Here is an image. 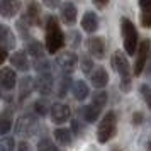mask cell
I'll use <instances>...</instances> for the list:
<instances>
[{
  "label": "cell",
  "mask_w": 151,
  "mask_h": 151,
  "mask_svg": "<svg viewBox=\"0 0 151 151\" xmlns=\"http://www.w3.org/2000/svg\"><path fill=\"white\" fill-rule=\"evenodd\" d=\"M105 104H107V93H105V92L99 90V92H95V93L92 95V105H95V107H99V109H102Z\"/></svg>",
  "instance_id": "cell-27"
},
{
  "label": "cell",
  "mask_w": 151,
  "mask_h": 151,
  "mask_svg": "<svg viewBox=\"0 0 151 151\" xmlns=\"http://www.w3.org/2000/svg\"><path fill=\"white\" fill-rule=\"evenodd\" d=\"M10 63H12L14 68L21 70V71H27L29 70V60L24 51H15L14 55L10 56Z\"/></svg>",
  "instance_id": "cell-19"
},
{
  "label": "cell",
  "mask_w": 151,
  "mask_h": 151,
  "mask_svg": "<svg viewBox=\"0 0 151 151\" xmlns=\"http://www.w3.org/2000/svg\"><path fill=\"white\" fill-rule=\"evenodd\" d=\"M92 68H93V61L90 58H87V56H83L82 58V71L85 75H90L92 73Z\"/></svg>",
  "instance_id": "cell-33"
},
{
  "label": "cell",
  "mask_w": 151,
  "mask_h": 151,
  "mask_svg": "<svg viewBox=\"0 0 151 151\" xmlns=\"http://www.w3.org/2000/svg\"><path fill=\"white\" fill-rule=\"evenodd\" d=\"M121 34H122V39H124V49L127 55H136L137 51V31H136V26L127 19V17H122L121 19Z\"/></svg>",
  "instance_id": "cell-2"
},
{
  "label": "cell",
  "mask_w": 151,
  "mask_h": 151,
  "mask_svg": "<svg viewBox=\"0 0 151 151\" xmlns=\"http://www.w3.org/2000/svg\"><path fill=\"white\" fill-rule=\"evenodd\" d=\"M21 10V2L19 0H0V15L10 19Z\"/></svg>",
  "instance_id": "cell-11"
},
{
  "label": "cell",
  "mask_w": 151,
  "mask_h": 151,
  "mask_svg": "<svg viewBox=\"0 0 151 151\" xmlns=\"http://www.w3.org/2000/svg\"><path fill=\"white\" fill-rule=\"evenodd\" d=\"M68 41H70V44L73 46V48H76L78 44H80V41H82V37H80V34L76 32V31H71L68 34Z\"/></svg>",
  "instance_id": "cell-34"
},
{
  "label": "cell",
  "mask_w": 151,
  "mask_h": 151,
  "mask_svg": "<svg viewBox=\"0 0 151 151\" xmlns=\"http://www.w3.org/2000/svg\"><path fill=\"white\" fill-rule=\"evenodd\" d=\"M112 151H121V150H119V148H114V150H112Z\"/></svg>",
  "instance_id": "cell-41"
},
{
  "label": "cell",
  "mask_w": 151,
  "mask_h": 151,
  "mask_svg": "<svg viewBox=\"0 0 151 151\" xmlns=\"http://www.w3.org/2000/svg\"><path fill=\"white\" fill-rule=\"evenodd\" d=\"M107 2H109V0H93V4H95V5H97L99 9L105 7V5H107Z\"/></svg>",
  "instance_id": "cell-38"
},
{
  "label": "cell",
  "mask_w": 151,
  "mask_h": 151,
  "mask_svg": "<svg viewBox=\"0 0 151 151\" xmlns=\"http://www.w3.org/2000/svg\"><path fill=\"white\" fill-rule=\"evenodd\" d=\"M36 90L41 93V95H49L53 92V87H55V82H53V75L51 73H39L37 80L34 82Z\"/></svg>",
  "instance_id": "cell-9"
},
{
  "label": "cell",
  "mask_w": 151,
  "mask_h": 151,
  "mask_svg": "<svg viewBox=\"0 0 151 151\" xmlns=\"http://www.w3.org/2000/svg\"><path fill=\"white\" fill-rule=\"evenodd\" d=\"M112 65L116 71L121 76V90L122 92H129L131 90V68L127 58L122 55V51H116L112 56Z\"/></svg>",
  "instance_id": "cell-3"
},
{
  "label": "cell",
  "mask_w": 151,
  "mask_h": 151,
  "mask_svg": "<svg viewBox=\"0 0 151 151\" xmlns=\"http://www.w3.org/2000/svg\"><path fill=\"white\" fill-rule=\"evenodd\" d=\"M39 15H41V7L37 5V2L34 0H29L27 4V10H26V14H24V21L31 24V26H36V24H39Z\"/></svg>",
  "instance_id": "cell-13"
},
{
  "label": "cell",
  "mask_w": 151,
  "mask_h": 151,
  "mask_svg": "<svg viewBox=\"0 0 151 151\" xmlns=\"http://www.w3.org/2000/svg\"><path fill=\"white\" fill-rule=\"evenodd\" d=\"M65 44V34L58 24V19L55 15H49L46 19V49L48 53L55 55Z\"/></svg>",
  "instance_id": "cell-1"
},
{
  "label": "cell",
  "mask_w": 151,
  "mask_h": 151,
  "mask_svg": "<svg viewBox=\"0 0 151 151\" xmlns=\"http://www.w3.org/2000/svg\"><path fill=\"white\" fill-rule=\"evenodd\" d=\"M143 119H144V116L141 114V112H136V114L132 116V121H134V124H141V122H143Z\"/></svg>",
  "instance_id": "cell-36"
},
{
  "label": "cell",
  "mask_w": 151,
  "mask_h": 151,
  "mask_svg": "<svg viewBox=\"0 0 151 151\" xmlns=\"http://www.w3.org/2000/svg\"><path fill=\"white\" fill-rule=\"evenodd\" d=\"M37 151H56V146L51 143V139L44 137L37 143Z\"/></svg>",
  "instance_id": "cell-28"
},
{
  "label": "cell",
  "mask_w": 151,
  "mask_h": 151,
  "mask_svg": "<svg viewBox=\"0 0 151 151\" xmlns=\"http://www.w3.org/2000/svg\"><path fill=\"white\" fill-rule=\"evenodd\" d=\"M117 132V116L116 112H109L105 114L104 119L100 121L99 127H97V139L99 143H109Z\"/></svg>",
  "instance_id": "cell-4"
},
{
  "label": "cell",
  "mask_w": 151,
  "mask_h": 151,
  "mask_svg": "<svg viewBox=\"0 0 151 151\" xmlns=\"http://www.w3.org/2000/svg\"><path fill=\"white\" fill-rule=\"evenodd\" d=\"M17 83V75L12 68H2L0 70V87L4 90H12Z\"/></svg>",
  "instance_id": "cell-12"
},
{
  "label": "cell",
  "mask_w": 151,
  "mask_h": 151,
  "mask_svg": "<svg viewBox=\"0 0 151 151\" xmlns=\"http://www.w3.org/2000/svg\"><path fill=\"white\" fill-rule=\"evenodd\" d=\"M15 148V141L12 137H4L0 141V151H14Z\"/></svg>",
  "instance_id": "cell-30"
},
{
  "label": "cell",
  "mask_w": 151,
  "mask_h": 151,
  "mask_svg": "<svg viewBox=\"0 0 151 151\" xmlns=\"http://www.w3.org/2000/svg\"><path fill=\"white\" fill-rule=\"evenodd\" d=\"M32 88H34V80L31 76H24L21 80V97L22 99L29 97V93L32 92Z\"/></svg>",
  "instance_id": "cell-24"
},
{
  "label": "cell",
  "mask_w": 151,
  "mask_h": 151,
  "mask_svg": "<svg viewBox=\"0 0 151 151\" xmlns=\"http://www.w3.org/2000/svg\"><path fill=\"white\" fill-rule=\"evenodd\" d=\"M82 27L85 32H90V34L99 29V17H97L95 12H92V10L85 12V15L82 19Z\"/></svg>",
  "instance_id": "cell-16"
},
{
  "label": "cell",
  "mask_w": 151,
  "mask_h": 151,
  "mask_svg": "<svg viewBox=\"0 0 151 151\" xmlns=\"http://www.w3.org/2000/svg\"><path fill=\"white\" fill-rule=\"evenodd\" d=\"M36 70L39 71V73H51V70H49V63L41 58V60H36Z\"/></svg>",
  "instance_id": "cell-32"
},
{
  "label": "cell",
  "mask_w": 151,
  "mask_h": 151,
  "mask_svg": "<svg viewBox=\"0 0 151 151\" xmlns=\"http://www.w3.org/2000/svg\"><path fill=\"white\" fill-rule=\"evenodd\" d=\"M12 127V112L5 110L0 114V134H7Z\"/></svg>",
  "instance_id": "cell-23"
},
{
  "label": "cell",
  "mask_w": 151,
  "mask_h": 151,
  "mask_svg": "<svg viewBox=\"0 0 151 151\" xmlns=\"http://www.w3.org/2000/svg\"><path fill=\"white\" fill-rule=\"evenodd\" d=\"M27 53L31 56H34L36 60H41L42 58V46H41V42H37V41H31L27 44Z\"/></svg>",
  "instance_id": "cell-25"
},
{
  "label": "cell",
  "mask_w": 151,
  "mask_h": 151,
  "mask_svg": "<svg viewBox=\"0 0 151 151\" xmlns=\"http://www.w3.org/2000/svg\"><path fill=\"white\" fill-rule=\"evenodd\" d=\"M5 60H7V49H4L0 46V65L5 61Z\"/></svg>",
  "instance_id": "cell-37"
},
{
  "label": "cell",
  "mask_w": 151,
  "mask_h": 151,
  "mask_svg": "<svg viewBox=\"0 0 151 151\" xmlns=\"http://www.w3.org/2000/svg\"><path fill=\"white\" fill-rule=\"evenodd\" d=\"M34 109H36V114H39V116H46V114H48V109H51V107L48 105L46 100H37V102L34 104Z\"/></svg>",
  "instance_id": "cell-29"
},
{
  "label": "cell",
  "mask_w": 151,
  "mask_h": 151,
  "mask_svg": "<svg viewBox=\"0 0 151 151\" xmlns=\"http://www.w3.org/2000/svg\"><path fill=\"white\" fill-rule=\"evenodd\" d=\"M55 139L61 144V146H70V144H71V141H73V137H71V131L65 129V127L56 129L55 131Z\"/></svg>",
  "instance_id": "cell-22"
},
{
  "label": "cell",
  "mask_w": 151,
  "mask_h": 151,
  "mask_svg": "<svg viewBox=\"0 0 151 151\" xmlns=\"http://www.w3.org/2000/svg\"><path fill=\"white\" fill-rule=\"evenodd\" d=\"M139 9H141V15H139L141 26L151 27V0H139Z\"/></svg>",
  "instance_id": "cell-18"
},
{
  "label": "cell",
  "mask_w": 151,
  "mask_h": 151,
  "mask_svg": "<svg viewBox=\"0 0 151 151\" xmlns=\"http://www.w3.org/2000/svg\"><path fill=\"white\" fill-rule=\"evenodd\" d=\"M73 97L76 100H85L88 97V85L83 80H78L73 83Z\"/></svg>",
  "instance_id": "cell-21"
},
{
  "label": "cell",
  "mask_w": 151,
  "mask_h": 151,
  "mask_svg": "<svg viewBox=\"0 0 151 151\" xmlns=\"http://www.w3.org/2000/svg\"><path fill=\"white\" fill-rule=\"evenodd\" d=\"M0 46L4 49H14L15 48V37L12 34V31L7 27V26H4V24H0Z\"/></svg>",
  "instance_id": "cell-15"
},
{
  "label": "cell",
  "mask_w": 151,
  "mask_h": 151,
  "mask_svg": "<svg viewBox=\"0 0 151 151\" xmlns=\"http://www.w3.org/2000/svg\"><path fill=\"white\" fill-rule=\"evenodd\" d=\"M17 148H19L17 151H29V144L22 141V143H19V146H17Z\"/></svg>",
  "instance_id": "cell-39"
},
{
  "label": "cell",
  "mask_w": 151,
  "mask_h": 151,
  "mask_svg": "<svg viewBox=\"0 0 151 151\" xmlns=\"http://www.w3.org/2000/svg\"><path fill=\"white\" fill-rule=\"evenodd\" d=\"M61 19L65 24H68V26H71V24H75L76 21V7L71 4V2H65V4H61Z\"/></svg>",
  "instance_id": "cell-17"
},
{
  "label": "cell",
  "mask_w": 151,
  "mask_h": 151,
  "mask_svg": "<svg viewBox=\"0 0 151 151\" xmlns=\"http://www.w3.org/2000/svg\"><path fill=\"white\" fill-rule=\"evenodd\" d=\"M80 116L85 122H95L100 116V109L95 107V105H85V107L80 109Z\"/></svg>",
  "instance_id": "cell-20"
},
{
  "label": "cell",
  "mask_w": 151,
  "mask_h": 151,
  "mask_svg": "<svg viewBox=\"0 0 151 151\" xmlns=\"http://www.w3.org/2000/svg\"><path fill=\"white\" fill-rule=\"evenodd\" d=\"M70 85H71V78H70L68 75L61 76L60 85H58V90H56L58 97H65V95H66V93H68V90H70Z\"/></svg>",
  "instance_id": "cell-26"
},
{
  "label": "cell",
  "mask_w": 151,
  "mask_h": 151,
  "mask_svg": "<svg viewBox=\"0 0 151 151\" xmlns=\"http://www.w3.org/2000/svg\"><path fill=\"white\" fill-rule=\"evenodd\" d=\"M56 65H58V68L61 70L63 73H71L76 68V65H78V58H76L75 53L66 51V53H63V55H60L56 58Z\"/></svg>",
  "instance_id": "cell-7"
},
{
  "label": "cell",
  "mask_w": 151,
  "mask_h": 151,
  "mask_svg": "<svg viewBox=\"0 0 151 151\" xmlns=\"http://www.w3.org/2000/svg\"><path fill=\"white\" fill-rule=\"evenodd\" d=\"M42 2H44V5L49 7V9H55V7L60 5V0H42Z\"/></svg>",
  "instance_id": "cell-35"
},
{
  "label": "cell",
  "mask_w": 151,
  "mask_h": 151,
  "mask_svg": "<svg viewBox=\"0 0 151 151\" xmlns=\"http://www.w3.org/2000/svg\"><path fill=\"white\" fill-rule=\"evenodd\" d=\"M49 112H51V119H53L55 124L66 122L70 119V116H71V110H70L68 105H66V104H60V102L53 104L51 109H49Z\"/></svg>",
  "instance_id": "cell-8"
},
{
  "label": "cell",
  "mask_w": 151,
  "mask_h": 151,
  "mask_svg": "<svg viewBox=\"0 0 151 151\" xmlns=\"http://www.w3.org/2000/svg\"><path fill=\"white\" fill-rule=\"evenodd\" d=\"M87 48H88V53L93 58L97 60H104L105 58V41H104L102 37H90L88 41H87Z\"/></svg>",
  "instance_id": "cell-10"
},
{
  "label": "cell",
  "mask_w": 151,
  "mask_h": 151,
  "mask_svg": "<svg viewBox=\"0 0 151 151\" xmlns=\"http://www.w3.org/2000/svg\"><path fill=\"white\" fill-rule=\"evenodd\" d=\"M148 151H151V143H148Z\"/></svg>",
  "instance_id": "cell-40"
},
{
  "label": "cell",
  "mask_w": 151,
  "mask_h": 151,
  "mask_svg": "<svg viewBox=\"0 0 151 151\" xmlns=\"http://www.w3.org/2000/svg\"><path fill=\"white\" fill-rule=\"evenodd\" d=\"M36 117L31 116V114H26V116L19 117V121L15 124V132L19 134V136H32L36 131Z\"/></svg>",
  "instance_id": "cell-6"
},
{
  "label": "cell",
  "mask_w": 151,
  "mask_h": 151,
  "mask_svg": "<svg viewBox=\"0 0 151 151\" xmlns=\"http://www.w3.org/2000/svg\"><path fill=\"white\" fill-rule=\"evenodd\" d=\"M90 80H92V85H93L95 88H104V87L109 83V75H107L105 68L97 66V68L90 73Z\"/></svg>",
  "instance_id": "cell-14"
},
{
  "label": "cell",
  "mask_w": 151,
  "mask_h": 151,
  "mask_svg": "<svg viewBox=\"0 0 151 151\" xmlns=\"http://www.w3.org/2000/svg\"><path fill=\"white\" fill-rule=\"evenodd\" d=\"M139 90H141V95H143L146 105H148L150 110H151V87L150 85H141V88Z\"/></svg>",
  "instance_id": "cell-31"
},
{
  "label": "cell",
  "mask_w": 151,
  "mask_h": 151,
  "mask_svg": "<svg viewBox=\"0 0 151 151\" xmlns=\"http://www.w3.org/2000/svg\"><path fill=\"white\" fill-rule=\"evenodd\" d=\"M150 55H151V41L144 39V41H141V44L136 51V61H134V75L136 76L143 73L144 66L150 61Z\"/></svg>",
  "instance_id": "cell-5"
}]
</instances>
